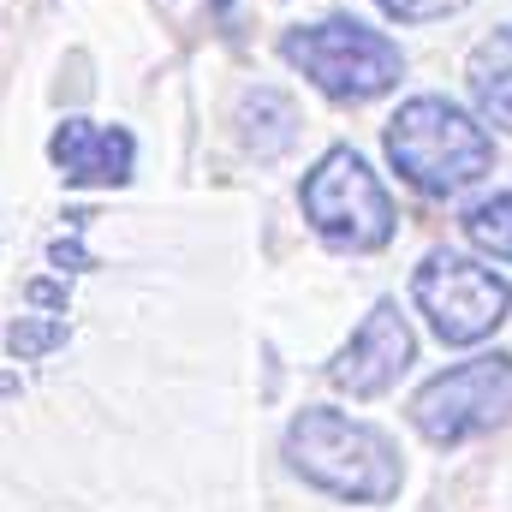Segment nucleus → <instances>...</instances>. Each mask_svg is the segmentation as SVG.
I'll use <instances>...</instances> for the list:
<instances>
[{"label": "nucleus", "instance_id": "obj_1", "mask_svg": "<svg viewBox=\"0 0 512 512\" xmlns=\"http://www.w3.org/2000/svg\"><path fill=\"white\" fill-rule=\"evenodd\" d=\"M286 465L304 483H316L322 495L358 501V507H387L405 483L399 447L376 423H358L334 405H304L286 423Z\"/></svg>", "mask_w": 512, "mask_h": 512}, {"label": "nucleus", "instance_id": "obj_2", "mask_svg": "<svg viewBox=\"0 0 512 512\" xmlns=\"http://www.w3.org/2000/svg\"><path fill=\"white\" fill-rule=\"evenodd\" d=\"M393 173L423 197H459L495 173V137L447 96H411L382 131Z\"/></svg>", "mask_w": 512, "mask_h": 512}, {"label": "nucleus", "instance_id": "obj_3", "mask_svg": "<svg viewBox=\"0 0 512 512\" xmlns=\"http://www.w3.org/2000/svg\"><path fill=\"white\" fill-rule=\"evenodd\" d=\"M280 60L310 78L328 102H376L405 78V54L399 42L358 24V18H316V24H292L280 36Z\"/></svg>", "mask_w": 512, "mask_h": 512}, {"label": "nucleus", "instance_id": "obj_4", "mask_svg": "<svg viewBox=\"0 0 512 512\" xmlns=\"http://www.w3.org/2000/svg\"><path fill=\"white\" fill-rule=\"evenodd\" d=\"M298 209H304V221H310L328 245H340V251H382L387 239H393V227H399L387 185L370 173V161H364L358 149H346V143L328 149V155L304 173Z\"/></svg>", "mask_w": 512, "mask_h": 512}, {"label": "nucleus", "instance_id": "obj_5", "mask_svg": "<svg viewBox=\"0 0 512 512\" xmlns=\"http://www.w3.org/2000/svg\"><path fill=\"white\" fill-rule=\"evenodd\" d=\"M411 298L429 316L441 346H477L512 316V280L459 251L423 256L411 274Z\"/></svg>", "mask_w": 512, "mask_h": 512}, {"label": "nucleus", "instance_id": "obj_6", "mask_svg": "<svg viewBox=\"0 0 512 512\" xmlns=\"http://www.w3.org/2000/svg\"><path fill=\"white\" fill-rule=\"evenodd\" d=\"M512 417V352H483L471 364H453L411 393V429L429 447H459L483 429H501Z\"/></svg>", "mask_w": 512, "mask_h": 512}, {"label": "nucleus", "instance_id": "obj_7", "mask_svg": "<svg viewBox=\"0 0 512 512\" xmlns=\"http://www.w3.org/2000/svg\"><path fill=\"white\" fill-rule=\"evenodd\" d=\"M411 358H417L411 322L399 316V304H393V298H382V304L352 328V340L334 352L328 376H334L340 393H352V399H382L387 387L411 370Z\"/></svg>", "mask_w": 512, "mask_h": 512}, {"label": "nucleus", "instance_id": "obj_8", "mask_svg": "<svg viewBox=\"0 0 512 512\" xmlns=\"http://www.w3.org/2000/svg\"><path fill=\"white\" fill-rule=\"evenodd\" d=\"M48 161L60 167L66 185H126L137 167V137L126 126L60 120L48 137Z\"/></svg>", "mask_w": 512, "mask_h": 512}, {"label": "nucleus", "instance_id": "obj_9", "mask_svg": "<svg viewBox=\"0 0 512 512\" xmlns=\"http://www.w3.org/2000/svg\"><path fill=\"white\" fill-rule=\"evenodd\" d=\"M465 78H471V96H477L483 120L501 126V131H512V24L489 30V36L471 48Z\"/></svg>", "mask_w": 512, "mask_h": 512}, {"label": "nucleus", "instance_id": "obj_10", "mask_svg": "<svg viewBox=\"0 0 512 512\" xmlns=\"http://www.w3.org/2000/svg\"><path fill=\"white\" fill-rule=\"evenodd\" d=\"M239 137H245V149H251L256 161L286 155L292 137H298V108H292V96H280V90H268V84L245 90V96H239Z\"/></svg>", "mask_w": 512, "mask_h": 512}, {"label": "nucleus", "instance_id": "obj_11", "mask_svg": "<svg viewBox=\"0 0 512 512\" xmlns=\"http://www.w3.org/2000/svg\"><path fill=\"white\" fill-rule=\"evenodd\" d=\"M465 239L495 262H512V191H495V197H477L465 215H459Z\"/></svg>", "mask_w": 512, "mask_h": 512}, {"label": "nucleus", "instance_id": "obj_12", "mask_svg": "<svg viewBox=\"0 0 512 512\" xmlns=\"http://www.w3.org/2000/svg\"><path fill=\"white\" fill-rule=\"evenodd\" d=\"M54 346H66V322H30V316H18L6 328V352L12 358H42Z\"/></svg>", "mask_w": 512, "mask_h": 512}, {"label": "nucleus", "instance_id": "obj_13", "mask_svg": "<svg viewBox=\"0 0 512 512\" xmlns=\"http://www.w3.org/2000/svg\"><path fill=\"white\" fill-rule=\"evenodd\" d=\"M393 24H435V18H453V12H465L471 0H376Z\"/></svg>", "mask_w": 512, "mask_h": 512}, {"label": "nucleus", "instance_id": "obj_14", "mask_svg": "<svg viewBox=\"0 0 512 512\" xmlns=\"http://www.w3.org/2000/svg\"><path fill=\"white\" fill-rule=\"evenodd\" d=\"M30 298H36V304H66V292H60V286H48V280H36V286H30Z\"/></svg>", "mask_w": 512, "mask_h": 512}, {"label": "nucleus", "instance_id": "obj_15", "mask_svg": "<svg viewBox=\"0 0 512 512\" xmlns=\"http://www.w3.org/2000/svg\"><path fill=\"white\" fill-rule=\"evenodd\" d=\"M215 12H233V0H215Z\"/></svg>", "mask_w": 512, "mask_h": 512}]
</instances>
